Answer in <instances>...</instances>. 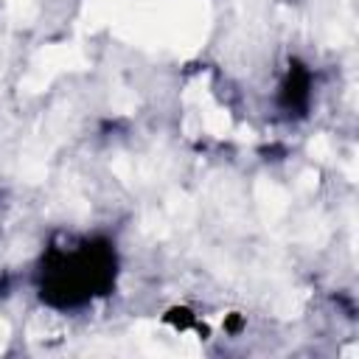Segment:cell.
I'll return each mask as SVG.
<instances>
[{"label": "cell", "instance_id": "cell-1", "mask_svg": "<svg viewBox=\"0 0 359 359\" xmlns=\"http://www.w3.org/2000/svg\"><path fill=\"white\" fill-rule=\"evenodd\" d=\"M118 258L104 238H67L50 244L39 266V294L50 306L76 309L104 297L115 286Z\"/></svg>", "mask_w": 359, "mask_h": 359}]
</instances>
